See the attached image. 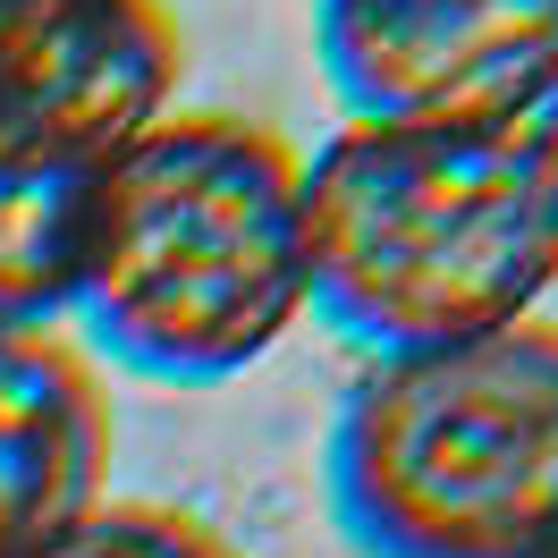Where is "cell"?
<instances>
[{
	"instance_id": "obj_1",
	"label": "cell",
	"mask_w": 558,
	"mask_h": 558,
	"mask_svg": "<svg viewBox=\"0 0 558 558\" xmlns=\"http://www.w3.org/2000/svg\"><path fill=\"white\" fill-rule=\"evenodd\" d=\"M305 153L238 110H161L85 178L69 339L170 389L238 381L305 322Z\"/></svg>"
},
{
	"instance_id": "obj_4",
	"label": "cell",
	"mask_w": 558,
	"mask_h": 558,
	"mask_svg": "<svg viewBox=\"0 0 558 558\" xmlns=\"http://www.w3.org/2000/svg\"><path fill=\"white\" fill-rule=\"evenodd\" d=\"M314 51L348 119L517 128L558 85V0H314Z\"/></svg>"
},
{
	"instance_id": "obj_3",
	"label": "cell",
	"mask_w": 558,
	"mask_h": 558,
	"mask_svg": "<svg viewBox=\"0 0 558 558\" xmlns=\"http://www.w3.org/2000/svg\"><path fill=\"white\" fill-rule=\"evenodd\" d=\"M330 517L364 558L558 550V322L364 355L322 449Z\"/></svg>"
},
{
	"instance_id": "obj_2",
	"label": "cell",
	"mask_w": 558,
	"mask_h": 558,
	"mask_svg": "<svg viewBox=\"0 0 558 558\" xmlns=\"http://www.w3.org/2000/svg\"><path fill=\"white\" fill-rule=\"evenodd\" d=\"M305 314L364 355L449 348L542 314L558 288V186L533 119L373 128L305 153Z\"/></svg>"
},
{
	"instance_id": "obj_7",
	"label": "cell",
	"mask_w": 558,
	"mask_h": 558,
	"mask_svg": "<svg viewBox=\"0 0 558 558\" xmlns=\"http://www.w3.org/2000/svg\"><path fill=\"white\" fill-rule=\"evenodd\" d=\"M76 238H85V178L0 161V322H60L69 330Z\"/></svg>"
},
{
	"instance_id": "obj_9",
	"label": "cell",
	"mask_w": 558,
	"mask_h": 558,
	"mask_svg": "<svg viewBox=\"0 0 558 558\" xmlns=\"http://www.w3.org/2000/svg\"><path fill=\"white\" fill-rule=\"evenodd\" d=\"M533 136H542V161H550V186H558V85H550V102L533 110Z\"/></svg>"
},
{
	"instance_id": "obj_10",
	"label": "cell",
	"mask_w": 558,
	"mask_h": 558,
	"mask_svg": "<svg viewBox=\"0 0 558 558\" xmlns=\"http://www.w3.org/2000/svg\"><path fill=\"white\" fill-rule=\"evenodd\" d=\"M550 558H558V550H550Z\"/></svg>"
},
{
	"instance_id": "obj_6",
	"label": "cell",
	"mask_w": 558,
	"mask_h": 558,
	"mask_svg": "<svg viewBox=\"0 0 558 558\" xmlns=\"http://www.w3.org/2000/svg\"><path fill=\"white\" fill-rule=\"evenodd\" d=\"M110 389L60 322H0V558L43 550L110 499Z\"/></svg>"
},
{
	"instance_id": "obj_8",
	"label": "cell",
	"mask_w": 558,
	"mask_h": 558,
	"mask_svg": "<svg viewBox=\"0 0 558 558\" xmlns=\"http://www.w3.org/2000/svg\"><path fill=\"white\" fill-rule=\"evenodd\" d=\"M26 558H238L204 517L186 508H153V499H102L85 508L69 533H51Z\"/></svg>"
},
{
	"instance_id": "obj_5",
	"label": "cell",
	"mask_w": 558,
	"mask_h": 558,
	"mask_svg": "<svg viewBox=\"0 0 558 558\" xmlns=\"http://www.w3.org/2000/svg\"><path fill=\"white\" fill-rule=\"evenodd\" d=\"M186 43L161 0H0V161L94 178L178 110Z\"/></svg>"
}]
</instances>
